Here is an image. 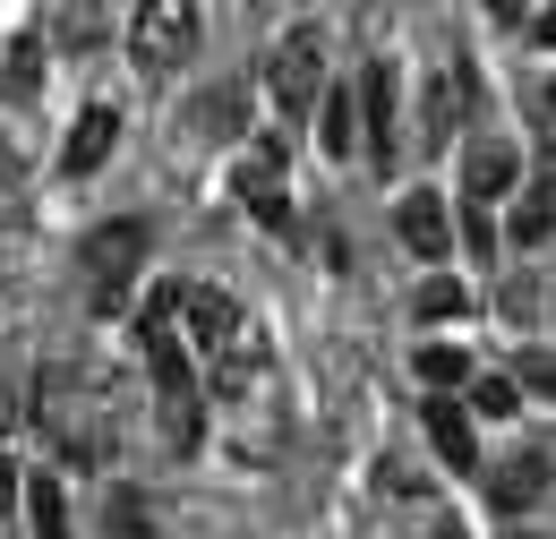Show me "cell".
Listing matches in <instances>:
<instances>
[{"label": "cell", "mask_w": 556, "mask_h": 539, "mask_svg": "<svg viewBox=\"0 0 556 539\" xmlns=\"http://www.w3.org/2000/svg\"><path fill=\"white\" fill-rule=\"evenodd\" d=\"M77 266H86V291H94V309H121V300H129V283H138V266H146V223H138V214H121V223L86 231Z\"/></svg>", "instance_id": "cell-1"}, {"label": "cell", "mask_w": 556, "mask_h": 539, "mask_svg": "<svg viewBox=\"0 0 556 539\" xmlns=\"http://www.w3.org/2000/svg\"><path fill=\"white\" fill-rule=\"evenodd\" d=\"M129 52H138V68L172 77V68H180L189 52H198V0H138Z\"/></svg>", "instance_id": "cell-2"}, {"label": "cell", "mask_w": 556, "mask_h": 539, "mask_svg": "<svg viewBox=\"0 0 556 539\" xmlns=\"http://www.w3.org/2000/svg\"><path fill=\"white\" fill-rule=\"evenodd\" d=\"M317 86H326V35H317V26H291L275 43V61H266V95L300 121V112L317 103Z\"/></svg>", "instance_id": "cell-3"}, {"label": "cell", "mask_w": 556, "mask_h": 539, "mask_svg": "<svg viewBox=\"0 0 556 539\" xmlns=\"http://www.w3.org/2000/svg\"><path fill=\"white\" fill-rule=\"evenodd\" d=\"M282 163H291V137H257V146H249V154H240V180H231V189H240V198H249V214H257V223H291V198H282Z\"/></svg>", "instance_id": "cell-4"}, {"label": "cell", "mask_w": 556, "mask_h": 539, "mask_svg": "<svg viewBox=\"0 0 556 539\" xmlns=\"http://www.w3.org/2000/svg\"><path fill=\"white\" fill-rule=\"evenodd\" d=\"M180 326H189L198 351L223 360V351L240 342V300H231V291H206V283H180Z\"/></svg>", "instance_id": "cell-5"}, {"label": "cell", "mask_w": 556, "mask_h": 539, "mask_svg": "<svg viewBox=\"0 0 556 539\" xmlns=\"http://www.w3.org/2000/svg\"><path fill=\"white\" fill-rule=\"evenodd\" d=\"M112 146H121V103H86V112H77V129H70V146H61V172L86 180Z\"/></svg>", "instance_id": "cell-6"}, {"label": "cell", "mask_w": 556, "mask_h": 539, "mask_svg": "<svg viewBox=\"0 0 556 539\" xmlns=\"http://www.w3.org/2000/svg\"><path fill=\"white\" fill-rule=\"evenodd\" d=\"M514 172H522V154H514L505 137H471V154H463V198H505Z\"/></svg>", "instance_id": "cell-7"}, {"label": "cell", "mask_w": 556, "mask_h": 539, "mask_svg": "<svg viewBox=\"0 0 556 539\" xmlns=\"http://www.w3.org/2000/svg\"><path fill=\"white\" fill-rule=\"evenodd\" d=\"M540 488H548V454H505V463H488V505H496V514H522Z\"/></svg>", "instance_id": "cell-8"}, {"label": "cell", "mask_w": 556, "mask_h": 539, "mask_svg": "<svg viewBox=\"0 0 556 539\" xmlns=\"http://www.w3.org/2000/svg\"><path fill=\"white\" fill-rule=\"evenodd\" d=\"M463 112H471V77H463V68H437V77H428V103H419V137L445 146Z\"/></svg>", "instance_id": "cell-9"}, {"label": "cell", "mask_w": 556, "mask_h": 539, "mask_svg": "<svg viewBox=\"0 0 556 539\" xmlns=\"http://www.w3.org/2000/svg\"><path fill=\"white\" fill-rule=\"evenodd\" d=\"M180 121H189V137H206V146H214V137H240V129H249V95H240V86H206Z\"/></svg>", "instance_id": "cell-10"}, {"label": "cell", "mask_w": 556, "mask_h": 539, "mask_svg": "<svg viewBox=\"0 0 556 539\" xmlns=\"http://www.w3.org/2000/svg\"><path fill=\"white\" fill-rule=\"evenodd\" d=\"M394 223H403V240H412L419 258H445V240H454V223H445V198H437V189H412Z\"/></svg>", "instance_id": "cell-11"}, {"label": "cell", "mask_w": 556, "mask_h": 539, "mask_svg": "<svg viewBox=\"0 0 556 539\" xmlns=\"http://www.w3.org/2000/svg\"><path fill=\"white\" fill-rule=\"evenodd\" d=\"M428 437H437V454H445L454 472H480V446H471V411L454 403V394H437V403H428Z\"/></svg>", "instance_id": "cell-12"}, {"label": "cell", "mask_w": 556, "mask_h": 539, "mask_svg": "<svg viewBox=\"0 0 556 539\" xmlns=\"http://www.w3.org/2000/svg\"><path fill=\"white\" fill-rule=\"evenodd\" d=\"M359 112H368V146H377V163H394V68H386V61L368 68Z\"/></svg>", "instance_id": "cell-13"}, {"label": "cell", "mask_w": 556, "mask_h": 539, "mask_svg": "<svg viewBox=\"0 0 556 539\" xmlns=\"http://www.w3.org/2000/svg\"><path fill=\"white\" fill-rule=\"evenodd\" d=\"M26 523H35V539H70V497H61V479H26Z\"/></svg>", "instance_id": "cell-14"}, {"label": "cell", "mask_w": 556, "mask_h": 539, "mask_svg": "<svg viewBox=\"0 0 556 539\" xmlns=\"http://www.w3.org/2000/svg\"><path fill=\"white\" fill-rule=\"evenodd\" d=\"M103 531H112V539H154L138 488H103Z\"/></svg>", "instance_id": "cell-15"}, {"label": "cell", "mask_w": 556, "mask_h": 539, "mask_svg": "<svg viewBox=\"0 0 556 539\" xmlns=\"http://www.w3.org/2000/svg\"><path fill=\"white\" fill-rule=\"evenodd\" d=\"M419 317H428V326H445V317H471V291H463L454 274H428V283H419Z\"/></svg>", "instance_id": "cell-16"}, {"label": "cell", "mask_w": 556, "mask_h": 539, "mask_svg": "<svg viewBox=\"0 0 556 539\" xmlns=\"http://www.w3.org/2000/svg\"><path fill=\"white\" fill-rule=\"evenodd\" d=\"M419 377L445 394V386H463V377H471V351H463V342H428V351H419Z\"/></svg>", "instance_id": "cell-17"}, {"label": "cell", "mask_w": 556, "mask_h": 539, "mask_svg": "<svg viewBox=\"0 0 556 539\" xmlns=\"http://www.w3.org/2000/svg\"><path fill=\"white\" fill-rule=\"evenodd\" d=\"M326 154H351V146H359V103H351V95H326Z\"/></svg>", "instance_id": "cell-18"}, {"label": "cell", "mask_w": 556, "mask_h": 539, "mask_svg": "<svg viewBox=\"0 0 556 539\" xmlns=\"http://www.w3.org/2000/svg\"><path fill=\"white\" fill-rule=\"evenodd\" d=\"M471 411H480V419H514V411H522V386H514V377H480V386H471Z\"/></svg>", "instance_id": "cell-19"}, {"label": "cell", "mask_w": 556, "mask_h": 539, "mask_svg": "<svg viewBox=\"0 0 556 539\" xmlns=\"http://www.w3.org/2000/svg\"><path fill=\"white\" fill-rule=\"evenodd\" d=\"M548 223H556L548 189H540V198H522V205H514V249H531V240H548Z\"/></svg>", "instance_id": "cell-20"}, {"label": "cell", "mask_w": 556, "mask_h": 539, "mask_svg": "<svg viewBox=\"0 0 556 539\" xmlns=\"http://www.w3.org/2000/svg\"><path fill=\"white\" fill-rule=\"evenodd\" d=\"M514 386H531V394H548V403H556V351H522Z\"/></svg>", "instance_id": "cell-21"}, {"label": "cell", "mask_w": 556, "mask_h": 539, "mask_svg": "<svg viewBox=\"0 0 556 539\" xmlns=\"http://www.w3.org/2000/svg\"><path fill=\"white\" fill-rule=\"evenodd\" d=\"M17 172H26V154H17L9 137H0V180H17Z\"/></svg>", "instance_id": "cell-22"}, {"label": "cell", "mask_w": 556, "mask_h": 539, "mask_svg": "<svg viewBox=\"0 0 556 539\" xmlns=\"http://www.w3.org/2000/svg\"><path fill=\"white\" fill-rule=\"evenodd\" d=\"M9 497H17V463H0V505H9Z\"/></svg>", "instance_id": "cell-23"}, {"label": "cell", "mask_w": 556, "mask_h": 539, "mask_svg": "<svg viewBox=\"0 0 556 539\" xmlns=\"http://www.w3.org/2000/svg\"><path fill=\"white\" fill-rule=\"evenodd\" d=\"M531 35H540V43H548V52H556V9H548V17H540V26H531Z\"/></svg>", "instance_id": "cell-24"}, {"label": "cell", "mask_w": 556, "mask_h": 539, "mask_svg": "<svg viewBox=\"0 0 556 539\" xmlns=\"http://www.w3.org/2000/svg\"><path fill=\"white\" fill-rule=\"evenodd\" d=\"M488 17H522V0H488Z\"/></svg>", "instance_id": "cell-25"}, {"label": "cell", "mask_w": 556, "mask_h": 539, "mask_svg": "<svg viewBox=\"0 0 556 539\" xmlns=\"http://www.w3.org/2000/svg\"><path fill=\"white\" fill-rule=\"evenodd\" d=\"M9 419H17V394H9V386H0V428H9Z\"/></svg>", "instance_id": "cell-26"}, {"label": "cell", "mask_w": 556, "mask_h": 539, "mask_svg": "<svg viewBox=\"0 0 556 539\" xmlns=\"http://www.w3.org/2000/svg\"><path fill=\"white\" fill-rule=\"evenodd\" d=\"M548 103H556V86H548Z\"/></svg>", "instance_id": "cell-27"}, {"label": "cell", "mask_w": 556, "mask_h": 539, "mask_svg": "<svg viewBox=\"0 0 556 539\" xmlns=\"http://www.w3.org/2000/svg\"><path fill=\"white\" fill-rule=\"evenodd\" d=\"M522 539H531V531H522Z\"/></svg>", "instance_id": "cell-28"}]
</instances>
